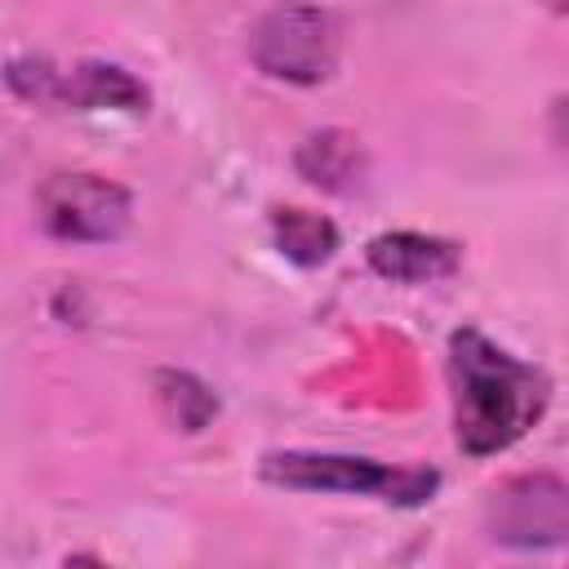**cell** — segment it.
<instances>
[{
    "instance_id": "cell-2",
    "label": "cell",
    "mask_w": 569,
    "mask_h": 569,
    "mask_svg": "<svg viewBox=\"0 0 569 569\" xmlns=\"http://www.w3.org/2000/svg\"><path fill=\"white\" fill-rule=\"evenodd\" d=\"M262 476L284 489H320V493H360L396 507H422L436 489L440 476L431 467H391L373 458H351V453H267Z\"/></svg>"
},
{
    "instance_id": "cell-9",
    "label": "cell",
    "mask_w": 569,
    "mask_h": 569,
    "mask_svg": "<svg viewBox=\"0 0 569 569\" xmlns=\"http://www.w3.org/2000/svg\"><path fill=\"white\" fill-rule=\"evenodd\" d=\"M271 236L276 249L298 267H325L338 253V227L311 209H271Z\"/></svg>"
},
{
    "instance_id": "cell-1",
    "label": "cell",
    "mask_w": 569,
    "mask_h": 569,
    "mask_svg": "<svg viewBox=\"0 0 569 569\" xmlns=\"http://www.w3.org/2000/svg\"><path fill=\"white\" fill-rule=\"evenodd\" d=\"M449 387L458 445L471 458L511 449L547 409L551 382L538 365L489 342L480 329H458L449 338Z\"/></svg>"
},
{
    "instance_id": "cell-3",
    "label": "cell",
    "mask_w": 569,
    "mask_h": 569,
    "mask_svg": "<svg viewBox=\"0 0 569 569\" xmlns=\"http://www.w3.org/2000/svg\"><path fill=\"white\" fill-rule=\"evenodd\" d=\"M338 22L316 4H280L249 31V58L262 76L284 84H320L338 67Z\"/></svg>"
},
{
    "instance_id": "cell-11",
    "label": "cell",
    "mask_w": 569,
    "mask_h": 569,
    "mask_svg": "<svg viewBox=\"0 0 569 569\" xmlns=\"http://www.w3.org/2000/svg\"><path fill=\"white\" fill-rule=\"evenodd\" d=\"M4 80H9V89H13L18 98H27V102H58L62 71H58L53 62H44V58H18V62H9Z\"/></svg>"
},
{
    "instance_id": "cell-7",
    "label": "cell",
    "mask_w": 569,
    "mask_h": 569,
    "mask_svg": "<svg viewBox=\"0 0 569 569\" xmlns=\"http://www.w3.org/2000/svg\"><path fill=\"white\" fill-rule=\"evenodd\" d=\"M58 102H67L76 111H142L147 84L116 62H80L71 71H62Z\"/></svg>"
},
{
    "instance_id": "cell-8",
    "label": "cell",
    "mask_w": 569,
    "mask_h": 569,
    "mask_svg": "<svg viewBox=\"0 0 569 569\" xmlns=\"http://www.w3.org/2000/svg\"><path fill=\"white\" fill-rule=\"evenodd\" d=\"M298 173L325 191H351L365 178V151L347 129H320L298 147Z\"/></svg>"
},
{
    "instance_id": "cell-6",
    "label": "cell",
    "mask_w": 569,
    "mask_h": 569,
    "mask_svg": "<svg viewBox=\"0 0 569 569\" xmlns=\"http://www.w3.org/2000/svg\"><path fill=\"white\" fill-rule=\"evenodd\" d=\"M369 267L391 284H431L458 267V249L449 240L422 231H387L369 240Z\"/></svg>"
},
{
    "instance_id": "cell-4",
    "label": "cell",
    "mask_w": 569,
    "mask_h": 569,
    "mask_svg": "<svg viewBox=\"0 0 569 569\" xmlns=\"http://www.w3.org/2000/svg\"><path fill=\"white\" fill-rule=\"evenodd\" d=\"M36 218L53 240L107 244L124 236L133 200L120 182L102 173H49L36 191Z\"/></svg>"
},
{
    "instance_id": "cell-12",
    "label": "cell",
    "mask_w": 569,
    "mask_h": 569,
    "mask_svg": "<svg viewBox=\"0 0 569 569\" xmlns=\"http://www.w3.org/2000/svg\"><path fill=\"white\" fill-rule=\"evenodd\" d=\"M547 4H551V9H556V13H565V0H547Z\"/></svg>"
},
{
    "instance_id": "cell-5",
    "label": "cell",
    "mask_w": 569,
    "mask_h": 569,
    "mask_svg": "<svg viewBox=\"0 0 569 569\" xmlns=\"http://www.w3.org/2000/svg\"><path fill=\"white\" fill-rule=\"evenodd\" d=\"M485 529L502 547H560L569 533V489L560 476H516L502 489H493Z\"/></svg>"
},
{
    "instance_id": "cell-10",
    "label": "cell",
    "mask_w": 569,
    "mask_h": 569,
    "mask_svg": "<svg viewBox=\"0 0 569 569\" xmlns=\"http://www.w3.org/2000/svg\"><path fill=\"white\" fill-rule=\"evenodd\" d=\"M156 396H160V409L169 413V422H178L182 431H200L218 413V396L200 378H191L182 369L156 373Z\"/></svg>"
}]
</instances>
